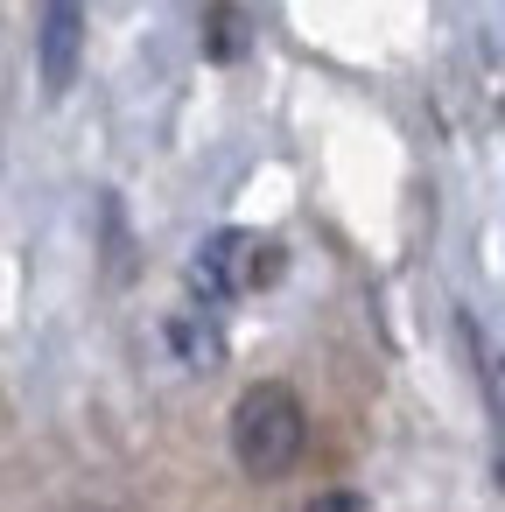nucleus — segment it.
Wrapping results in <instances>:
<instances>
[{
    "instance_id": "nucleus-2",
    "label": "nucleus",
    "mask_w": 505,
    "mask_h": 512,
    "mask_svg": "<svg viewBox=\"0 0 505 512\" xmlns=\"http://www.w3.org/2000/svg\"><path fill=\"white\" fill-rule=\"evenodd\" d=\"M78 57H85V0H43V8H36V64H43V85L64 92L78 78Z\"/></svg>"
},
{
    "instance_id": "nucleus-1",
    "label": "nucleus",
    "mask_w": 505,
    "mask_h": 512,
    "mask_svg": "<svg viewBox=\"0 0 505 512\" xmlns=\"http://www.w3.org/2000/svg\"><path fill=\"white\" fill-rule=\"evenodd\" d=\"M302 442H309V414H302V400H295L288 386H253V393H239V407H232V456H239L253 477L295 470Z\"/></svg>"
},
{
    "instance_id": "nucleus-3",
    "label": "nucleus",
    "mask_w": 505,
    "mask_h": 512,
    "mask_svg": "<svg viewBox=\"0 0 505 512\" xmlns=\"http://www.w3.org/2000/svg\"><path fill=\"white\" fill-rule=\"evenodd\" d=\"M316 512H358V505H351V498H323Z\"/></svg>"
}]
</instances>
